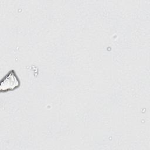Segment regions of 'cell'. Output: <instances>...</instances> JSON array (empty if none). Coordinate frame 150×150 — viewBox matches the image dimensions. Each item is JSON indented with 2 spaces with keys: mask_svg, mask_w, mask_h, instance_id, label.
Instances as JSON below:
<instances>
[{
  "mask_svg": "<svg viewBox=\"0 0 150 150\" xmlns=\"http://www.w3.org/2000/svg\"><path fill=\"white\" fill-rule=\"evenodd\" d=\"M21 81L16 72L11 70L0 81V92L13 91L20 87Z\"/></svg>",
  "mask_w": 150,
  "mask_h": 150,
  "instance_id": "6da1fadb",
  "label": "cell"
}]
</instances>
